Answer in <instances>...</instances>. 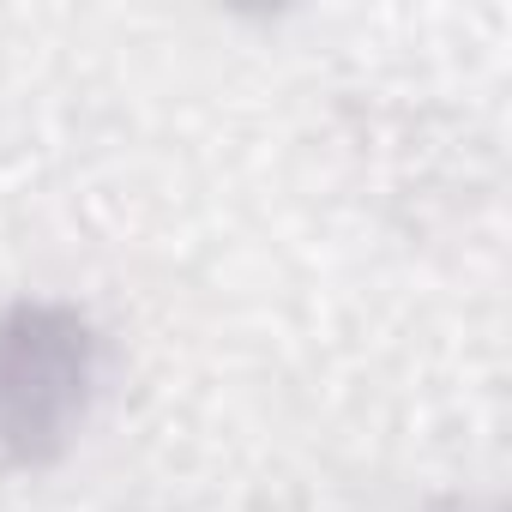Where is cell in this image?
<instances>
[{"mask_svg":"<svg viewBox=\"0 0 512 512\" xmlns=\"http://www.w3.org/2000/svg\"><path fill=\"white\" fill-rule=\"evenodd\" d=\"M97 338L79 308L19 302L0 314V452L49 464L85 422Z\"/></svg>","mask_w":512,"mask_h":512,"instance_id":"cell-1","label":"cell"}]
</instances>
